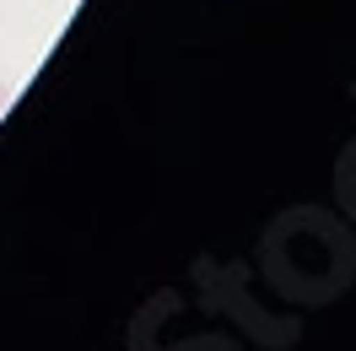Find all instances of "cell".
<instances>
[{
    "instance_id": "6da1fadb",
    "label": "cell",
    "mask_w": 356,
    "mask_h": 351,
    "mask_svg": "<svg viewBox=\"0 0 356 351\" xmlns=\"http://www.w3.org/2000/svg\"><path fill=\"white\" fill-rule=\"evenodd\" d=\"M11 92H17V87H11V81H0V114L11 109Z\"/></svg>"
}]
</instances>
